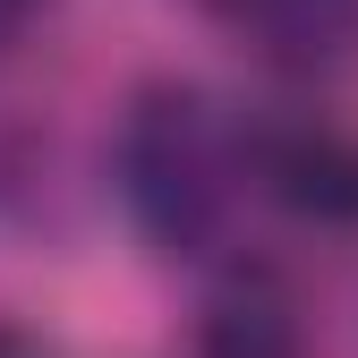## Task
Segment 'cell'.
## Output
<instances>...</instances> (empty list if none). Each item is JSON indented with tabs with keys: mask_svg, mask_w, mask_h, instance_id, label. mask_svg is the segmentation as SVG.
<instances>
[{
	"mask_svg": "<svg viewBox=\"0 0 358 358\" xmlns=\"http://www.w3.org/2000/svg\"><path fill=\"white\" fill-rule=\"evenodd\" d=\"M231 188H239V154L213 103L196 85H145L120 128V196L137 213V231L162 256H205L222 239Z\"/></svg>",
	"mask_w": 358,
	"mask_h": 358,
	"instance_id": "6da1fadb",
	"label": "cell"
},
{
	"mask_svg": "<svg viewBox=\"0 0 358 358\" xmlns=\"http://www.w3.org/2000/svg\"><path fill=\"white\" fill-rule=\"evenodd\" d=\"M222 9L273 69L333 77L358 60V0H222Z\"/></svg>",
	"mask_w": 358,
	"mask_h": 358,
	"instance_id": "7a4b0ae2",
	"label": "cell"
},
{
	"mask_svg": "<svg viewBox=\"0 0 358 358\" xmlns=\"http://www.w3.org/2000/svg\"><path fill=\"white\" fill-rule=\"evenodd\" d=\"M0 358H17V350H9V341H0Z\"/></svg>",
	"mask_w": 358,
	"mask_h": 358,
	"instance_id": "8992f818",
	"label": "cell"
},
{
	"mask_svg": "<svg viewBox=\"0 0 358 358\" xmlns=\"http://www.w3.org/2000/svg\"><path fill=\"white\" fill-rule=\"evenodd\" d=\"M26 9H34V0H0V52H9V43H17V26H26Z\"/></svg>",
	"mask_w": 358,
	"mask_h": 358,
	"instance_id": "5b68a950",
	"label": "cell"
},
{
	"mask_svg": "<svg viewBox=\"0 0 358 358\" xmlns=\"http://www.w3.org/2000/svg\"><path fill=\"white\" fill-rule=\"evenodd\" d=\"M205 358H307L299 307L273 273H239L222 282L205 307Z\"/></svg>",
	"mask_w": 358,
	"mask_h": 358,
	"instance_id": "277c9868",
	"label": "cell"
},
{
	"mask_svg": "<svg viewBox=\"0 0 358 358\" xmlns=\"http://www.w3.org/2000/svg\"><path fill=\"white\" fill-rule=\"evenodd\" d=\"M256 171L282 205L316 213V222H358V145L341 128H282L256 145Z\"/></svg>",
	"mask_w": 358,
	"mask_h": 358,
	"instance_id": "3957f363",
	"label": "cell"
}]
</instances>
